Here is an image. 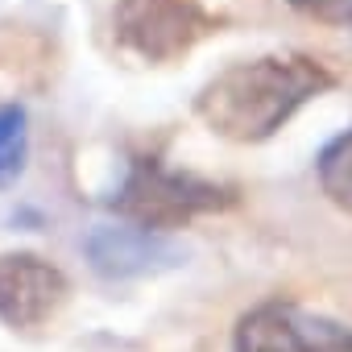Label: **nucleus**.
<instances>
[{
  "label": "nucleus",
  "instance_id": "1",
  "mask_svg": "<svg viewBox=\"0 0 352 352\" xmlns=\"http://www.w3.org/2000/svg\"><path fill=\"white\" fill-rule=\"evenodd\" d=\"M331 83V71L307 54H261L220 71L195 96V116L216 137L253 145L274 137L307 100L323 96Z\"/></svg>",
  "mask_w": 352,
  "mask_h": 352
},
{
  "label": "nucleus",
  "instance_id": "2",
  "mask_svg": "<svg viewBox=\"0 0 352 352\" xmlns=\"http://www.w3.org/2000/svg\"><path fill=\"white\" fill-rule=\"evenodd\" d=\"M112 208L145 232H170V228H187L199 216L236 208V187L199 179L187 170H170L157 157H137Z\"/></svg>",
  "mask_w": 352,
  "mask_h": 352
},
{
  "label": "nucleus",
  "instance_id": "3",
  "mask_svg": "<svg viewBox=\"0 0 352 352\" xmlns=\"http://www.w3.org/2000/svg\"><path fill=\"white\" fill-rule=\"evenodd\" d=\"M224 25L228 17L208 9L204 0H116L112 9L116 46L149 67L191 54Z\"/></svg>",
  "mask_w": 352,
  "mask_h": 352
},
{
  "label": "nucleus",
  "instance_id": "4",
  "mask_svg": "<svg viewBox=\"0 0 352 352\" xmlns=\"http://www.w3.org/2000/svg\"><path fill=\"white\" fill-rule=\"evenodd\" d=\"M236 352H352V327L274 298L236 323Z\"/></svg>",
  "mask_w": 352,
  "mask_h": 352
},
{
  "label": "nucleus",
  "instance_id": "5",
  "mask_svg": "<svg viewBox=\"0 0 352 352\" xmlns=\"http://www.w3.org/2000/svg\"><path fill=\"white\" fill-rule=\"evenodd\" d=\"M71 294L58 265L38 253H0V323L13 331L46 327Z\"/></svg>",
  "mask_w": 352,
  "mask_h": 352
},
{
  "label": "nucleus",
  "instance_id": "6",
  "mask_svg": "<svg viewBox=\"0 0 352 352\" xmlns=\"http://www.w3.org/2000/svg\"><path fill=\"white\" fill-rule=\"evenodd\" d=\"M87 257L104 278H133L166 261L170 249L157 241V232L129 224V228H96L87 236Z\"/></svg>",
  "mask_w": 352,
  "mask_h": 352
},
{
  "label": "nucleus",
  "instance_id": "7",
  "mask_svg": "<svg viewBox=\"0 0 352 352\" xmlns=\"http://www.w3.org/2000/svg\"><path fill=\"white\" fill-rule=\"evenodd\" d=\"M319 187L344 216H352V129L319 153Z\"/></svg>",
  "mask_w": 352,
  "mask_h": 352
},
{
  "label": "nucleus",
  "instance_id": "8",
  "mask_svg": "<svg viewBox=\"0 0 352 352\" xmlns=\"http://www.w3.org/2000/svg\"><path fill=\"white\" fill-rule=\"evenodd\" d=\"M25 166V108H0V183H9Z\"/></svg>",
  "mask_w": 352,
  "mask_h": 352
},
{
  "label": "nucleus",
  "instance_id": "9",
  "mask_svg": "<svg viewBox=\"0 0 352 352\" xmlns=\"http://www.w3.org/2000/svg\"><path fill=\"white\" fill-rule=\"evenodd\" d=\"M290 9H298L311 21L352 30V0H290Z\"/></svg>",
  "mask_w": 352,
  "mask_h": 352
}]
</instances>
